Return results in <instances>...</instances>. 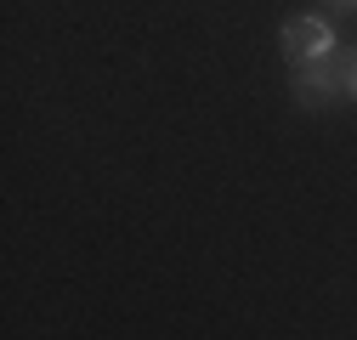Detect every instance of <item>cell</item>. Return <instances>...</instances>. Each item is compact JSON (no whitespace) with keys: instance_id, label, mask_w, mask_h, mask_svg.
I'll list each match as a JSON object with an SVG mask.
<instances>
[{"instance_id":"6da1fadb","label":"cell","mask_w":357,"mask_h":340,"mask_svg":"<svg viewBox=\"0 0 357 340\" xmlns=\"http://www.w3.org/2000/svg\"><path fill=\"white\" fill-rule=\"evenodd\" d=\"M278 46H284V57H289L295 68L329 63V57H335V29H329V17H318V12H295V17L284 23V34H278Z\"/></svg>"},{"instance_id":"7a4b0ae2","label":"cell","mask_w":357,"mask_h":340,"mask_svg":"<svg viewBox=\"0 0 357 340\" xmlns=\"http://www.w3.org/2000/svg\"><path fill=\"white\" fill-rule=\"evenodd\" d=\"M335 97H346L340 91V63H306V68H295V102L324 108Z\"/></svg>"},{"instance_id":"3957f363","label":"cell","mask_w":357,"mask_h":340,"mask_svg":"<svg viewBox=\"0 0 357 340\" xmlns=\"http://www.w3.org/2000/svg\"><path fill=\"white\" fill-rule=\"evenodd\" d=\"M340 91L357 102V52H351V57H340Z\"/></svg>"},{"instance_id":"277c9868","label":"cell","mask_w":357,"mask_h":340,"mask_svg":"<svg viewBox=\"0 0 357 340\" xmlns=\"http://www.w3.org/2000/svg\"><path fill=\"white\" fill-rule=\"evenodd\" d=\"M335 6H340V12H357V0H335Z\"/></svg>"}]
</instances>
